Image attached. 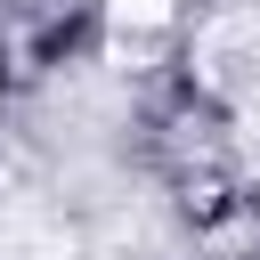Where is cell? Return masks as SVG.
I'll return each mask as SVG.
<instances>
[{"instance_id":"2","label":"cell","mask_w":260,"mask_h":260,"mask_svg":"<svg viewBox=\"0 0 260 260\" xmlns=\"http://www.w3.org/2000/svg\"><path fill=\"white\" fill-rule=\"evenodd\" d=\"M106 8H114L122 24H162V16H171V0H106Z\"/></svg>"},{"instance_id":"1","label":"cell","mask_w":260,"mask_h":260,"mask_svg":"<svg viewBox=\"0 0 260 260\" xmlns=\"http://www.w3.org/2000/svg\"><path fill=\"white\" fill-rule=\"evenodd\" d=\"M203 65H211V81H260V24L252 16H228L211 41H203Z\"/></svg>"}]
</instances>
